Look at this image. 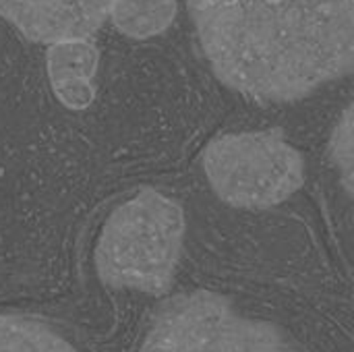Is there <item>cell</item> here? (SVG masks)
Masks as SVG:
<instances>
[{"instance_id":"obj_6","label":"cell","mask_w":354,"mask_h":352,"mask_svg":"<svg viewBox=\"0 0 354 352\" xmlns=\"http://www.w3.org/2000/svg\"><path fill=\"white\" fill-rule=\"evenodd\" d=\"M100 50L93 39H66L48 46L46 71L56 100L68 110H85L95 100Z\"/></svg>"},{"instance_id":"obj_5","label":"cell","mask_w":354,"mask_h":352,"mask_svg":"<svg viewBox=\"0 0 354 352\" xmlns=\"http://www.w3.org/2000/svg\"><path fill=\"white\" fill-rule=\"evenodd\" d=\"M112 0H23L10 25L29 41L91 39L108 19Z\"/></svg>"},{"instance_id":"obj_7","label":"cell","mask_w":354,"mask_h":352,"mask_svg":"<svg viewBox=\"0 0 354 352\" xmlns=\"http://www.w3.org/2000/svg\"><path fill=\"white\" fill-rule=\"evenodd\" d=\"M176 10V0H112L108 19L122 35L149 39L174 23Z\"/></svg>"},{"instance_id":"obj_1","label":"cell","mask_w":354,"mask_h":352,"mask_svg":"<svg viewBox=\"0 0 354 352\" xmlns=\"http://www.w3.org/2000/svg\"><path fill=\"white\" fill-rule=\"evenodd\" d=\"M201 52L232 91L295 102L346 77L354 0H191Z\"/></svg>"},{"instance_id":"obj_3","label":"cell","mask_w":354,"mask_h":352,"mask_svg":"<svg viewBox=\"0 0 354 352\" xmlns=\"http://www.w3.org/2000/svg\"><path fill=\"white\" fill-rule=\"evenodd\" d=\"M212 191L236 210H270L305 185V160L282 129L214 137L203 149Z\"/></svg>"},{"instance_id":"obj_9","label":"cell","mask_w":354,"mask_h":352,"mask_svg":"<svg viewBox=\"0 0 354 352\" xmlns=\"http://www.w3.org/2000/svg\"><path fill=\"white\" fill-rule=\"evenodd\" d=\"M330 156L334 166L342 176V185L346 193H353V106H348L338 120L332 141H330Z\"/></svg>"},{"instance_id":"obj_8","label":"cell","mask_w":354,"mask_h":352,"mask_svg":"<svg viewBox=\"0 0 354 352\" xmlns=\"http://www.w3.org/2000/svg\"><path fill=\"white\" fill-rule=\"evenodd\" d=\"M0 352H77L48 324L21 317L0 315Z\"/></svg>"},{"instance_id":"obj_2","label":"cell","mask_w":354,"mask_h":352,"mask_svg":"<svg viewBox=\"0 0 354 352\" xmlns=\"http://www.w3.org/2000/svg\"><path fill=\"white\" fill-rule=\"evenodd\" d=\"M187 234L185 210L156 189H141L104 222L93 266L108 288L164 297L172 288Z\"/></svg>"},{"instance_id":"obj_4","label":"cell","mask_w":354,"mask_h":352,"mask_svg":"<svg viewBox=\"0 0 354 352\" xmlns=\"http://www.w3.org/2000/svg\"><path fill=\"white\" fill-rule=\"evenodd\" d=\"M139 352H299L278 326L241 313L209 290L160 307Z\"/></svg>"}]
</instances>
